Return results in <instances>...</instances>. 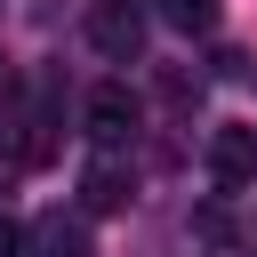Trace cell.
<instances>
[{"mask_svg": "<svg viewBox=\"0 0 257 257\" xmlns=\"http://www.w3.org/2000/svg\"><path fill=\"white\" fill-rule=\"evenodd\" d=\"M88 40H96L112 64H137V56H145V16H137V0H88Z\"/></svg>", "mask_w": 257, "mask_h": 257, "instance_id": "6da1fadb", "label": "cell"}, {"mask_svg": "<svg viewBox=\"0 0 257 257\" xmlns=\"http://www.w3.org/2000/svg\"><path fill=\"white\" fill-rule=\"evenodd\" d=\"M88 137H96V145H128V137H137V96H128L120 80L88 88Z\"/></svg>", "mask_w": 257, "mask_h": 257, "instance_id": "7a4b0ae2", "label": "cell"}, {"mask_svg": "<svg viewBox=\"0 0 257 257\" xmlns=\"http://www.w3.org/2000/svg\"><path fill=\"white\" fill-rule=\"evenodd\" d=\"M161 16H169L177 32H209V24H217V0H161Z\"/></svg>", "mask_w": 257, "mask_h": 257, "instance_id": "52a82bcc", "label": "cell"}, {"mask_svg": "<svg viewBox=\"0 0 257 257\" xmlns=\"http://www.w3.org/2000/svg\"><path fill=\"white\" fill-rule=\"evenodd\" d=\"M128 201H137V177H128L120 161H88V169H80V209H88V217H120Z\"/></svg>", "mask_w": 257, "mask_h": 257, "instance_id": "3957f363", "label": "cell"}, {"mask_svg": "<svg viewBox=\"0 0 257 257\" xmlns=\"http://www.w3.org/2000/svg\"><path fill=\"white\" fill-rule=\"evenodd\" d=\"M32 257H96V241H88L80 217L48 209V217H32Z\"/></svg>", "mask_w": 257, "mask_h": 257, "instance_id": "5b68a950", "label": "cell"}, {"mask_svg": "<svg viewBox=\"0 0 257 257\" xmlns=\"http://www.w3.org/2000/svg\"><path fill=\"white\" fill-rule=\"evenodd\" d=\"M8 161H16V169H48V161H56V128H48V120H16Z\"/></svg>", "mask_w": 257, "mask_h": 257, "instance_id": "8992f818", "label": "cell"}, {"mask_svg": "<svg viewBox=\"0 0 257 257\" xmlns=\"http://www.w3.org/2000/svg\"><path fill=\"white\" fill-rule=\"evenodd\" d=\"M209 169H217V185H249L257 177V128H217L209 137Z\"/></svg>", "mask_w": 257, "mask_h": 257, "instance_id": "277c9868", "label": "cell"}, {"mask_svg": "<svg viewBox=\"0 0 257 257\" xmlns=\"http://www.w3.org/2000/svg\"><path fill=\"white\" fill-rule=\"evenodd\" d=\"M193 233H201V241H233V217H225V209H201Z\"/></svg>", "mask_w": 257, "mask_h": 257, "instance_id": "ba28073f", "label": "cell"}]
</instances>
